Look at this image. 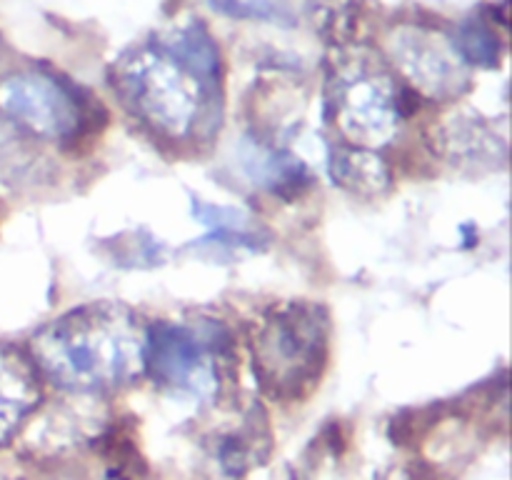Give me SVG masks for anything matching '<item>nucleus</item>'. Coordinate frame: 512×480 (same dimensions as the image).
Listing matches in <instances>:
<instances>
[{"label": "nucleus", "mask_w": 512, "mask_h": 480, "mask_svg": "<svg viewBox=\"0 0 512 480\" xmlns=\"http://www.w3.org/2000/svg\"><path fill=\"white\" fill-rule=\"evenodd\" d=\"M218 13L228 15V18H238V20H273V18H283V5L280 0H210Z\"/></svg>", "instance_id": "nucleus-13"}, {"label": "nucleus", "mask_w": 512, "mask_h": 480, "mask_svg": "<svg viewBox=\"0 0 512 480\" xmlns=\"http://www.w3.org/2000/svg\"><path fill=\"white\" fill-rule=\"evenodd\" d=\"M333 118L355 145L378 148L395 138L403 123V93L370 60H350L333 80Z\"/></svg>", "instance_id": "nucleus-4"}, {"label": "nucleus", "mask_w": 512, "mask_h": 480, "mask_svg": "<svg viewBox=\"0 0 512 480\" xmlns=\"http://www.w3.org/2000/svg\"><path fill=\"white\" fill-rule=\"evenodd\" d=\"M115 85L123 103L170 140L193 133L205 98L213 90L160 43L120 60Z\"/></svg>", "instance_id": "nucleus-3"}, {"label": "nucleus", "mask_w": 512, "mask_h": 480, "mask_svg": "<svg viewBox=\"0 0 512 480\" xmlns=\"http://www.w3.org/2000/svg\"><path fill=\"white\" fill-rule=\"evenodd\" d=\"M453 45L465 63L490 68V65L498 63L500 58L498 38H495V33L490 30V25H485L483 20L478 18H470L460 25L458 38L453 40Z\"/></svg>", "instance_id": "nucleus-12"}, {"label": "nucleus", "mask_w": 512, "mask_h": 480, "mask_svg": "<svg viewBox=\"0 0 512 480\" xmlns=\"http://www.w3.org/2000/svg\"><path fill=\"white\" fill-rule=\"evenodd\" d=\"M240 165L253 183L285 200H293L310 185V173L300 160L258 140H245L240 145Z\"/></svg>", "instance_id": "nucleus-9"}, {"label": "nucleus", "mask_w": 512, "mask_h": 480, "mask_svg": "<svg viewBox=\"0 0 512 480\" xmlns=\"http://www.w3.org/2000/svg\"><path fill=\"white\" fill-rule=\"evenodd\" d=\"M193 213L200 223L208 228L205 243L218 245H245L255 248V233L250 230L248 215L233 208H218V205H203L193 200Z\"/></svg>", "instance_id": "nucleus-11"}, {"label": "nucleus", "mask_w": 512, "mask_h": 480, "mask_svg": "<svg viewBox=\"0 0 512 480\" xmlns=\"http://www.w3.org/2000/svg\"><path fill=\"white\" fill-rule=\"evenodd\" d=\"M0 110L45 140H70L83 130L85 110L75 90L38 70L0 80Z\"/></svg>", "instance_id": "nucleus-6"}, {"label": "nucleus", "mask_w": 512, "mask_h": 480, "mask_svg": "<svg viewBox=\"0 0 512 480\" xmlns=\"http://www.w3.org/2000/svg\"><path fill=\"white\" fill-rule=\"evenodd\" d=\"M38 400L40 383L35 363L13 345L0 343V445L18 430Z\"/></svg>", "instance_id": "nucleus-8"}, {"label": "nucleus", "mask_w": 512, "mask_h": 480, "mask_svg": "<svg viewBox=\"0 0 512 480\" xmlns=\"http://www.w3.org/2000/svg\"><path fill=\"white\" fill-rule=\"evenodd\" d=\"M250 350L265 393L280 400L305 398L328 365V310L308 300L275 305L255 325Z\"/></svg>", "instance_id": "nucleus-2"}, {"label": "nucleus", "mask_w": 512, "mask_h": 480, "mask_svg": "<svg viewBox=\"0 0 512 480\" xmlns=\"http://www.w3.org/2000/svg\"><path fill=\"white\" fill-rule=\"evenodd\" d=\"M225 343V333L213 328H190L178 323H158L145 335V365L158 383L190 395H210L215 390V358Z\"/></svg>", "instance_id": "nucleus-5"}, {"label": "nucleus", "mask_w": 512, "mask_h": 480, "mask_svg": "<svg viewBox=\"0 0 512 480\" xmlns=\"http://www.w3.org/2000/svg\"><path fill=\"white\" fill-rule=\"evenodd\" d=\"M33 360L65 390H108L145 368V330L120 303H93L35 333Z\"/></svg>", "instance_id": "nucleus-1"}, {"label": "nucleus", "mask_w": 512, "mask_h": 480, "mask_svg": "<svg viewBox=\"0 0 512 480\" xmlns=\"http://www.w3.org/2000/svg\"><path fill=\"white\" fill-rule=\"evenodd\" d=\"M330 175L335 183L355 195H378L388 188V168L378 155L363 148H338L330 155Z\"/></svg>", "instance_id": "nucleus-10"}, {"label": "nucleus", "mask_w": 512, "mask_h": 480, "mask_svg": "<svg viewBox=\"0 0 512 480\" xmlns=\"http://www.w3.org/2000/svg\"><path fill=\"white\" fill-rule=\"evenodd\" d=\"M395 58L410 80L430 95H458L468 85L465 60L455 45H443L435 35L408 30L395 40Z\"/></svg>", "instance_id": "nucleus-7"}]
</instances>
